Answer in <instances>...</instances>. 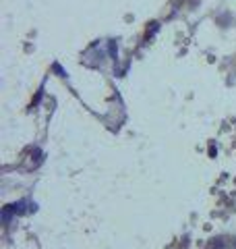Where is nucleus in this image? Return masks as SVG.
<instances>
[{
	"instance_id": "obj_1",
	"label": "nucleus",
	"mask_w": 236,
	"mask_h": 249,
	"mask_svg": "<svg viewBox=\"0 0 236 249\" xmlns=\"http://www.w3.org/2000/svg\"><path fill=\"white\" fill-rule=\"evenodd\" d=\"M205 249H232L230 245V235H214L207 239Z\"/></svg>"
},
{
	"instance_id": "obj_2",
	"label": "nucleus",
	"mask_w": 236,
	"mask_h": 249,
	"mask_svg": "<svg viewBox=\"0 0 236 249\" xmlns=\"http://www.w3.org/2000/svg\"><path fill=\"white\" fill-rule=\"evenodd\" d=\"M110 52H112V60H116L118 58V48L114 46V42H110Z\"/></svg>"
},
{
	"instance_id": "obj_3",
	"label": "nucleus",
	"mask_w": 236,
	"mask_h": 249,
	"mask_svg": "<svg viewBox=\"0 0 236 249\" xmlns=\"http://www.w3.org/2000/svg\"><path fill=\"white\" fill-rule=\"evenodd\" d=\"M230 245L232 249H236V235H230Z\"/></svg>"
},
{
	"instance_id": "obj_4",
	"label": "nucleus",
	"mask_w": 236,
	"mask_h": 249,
	"mask_svg": "<svg viewBox=\"0 0 236 249\" xmlns=\"http://www.w3.org/2000/svg\"><path fill=\"white\" fill-rule=\"evenodd\" d=\"M183 2H185V0H183Z\"/></svg>"
}]
</instances>
